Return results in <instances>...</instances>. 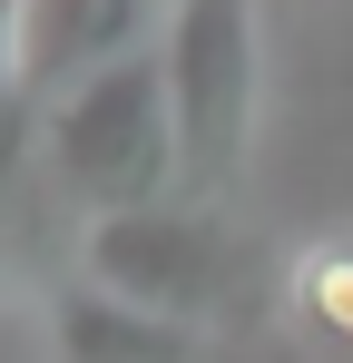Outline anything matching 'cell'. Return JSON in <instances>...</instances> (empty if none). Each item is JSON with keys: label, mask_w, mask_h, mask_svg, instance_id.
I'll list each match as a JSON object with an SVG mask.
<instances>
[{"label": "cell", "mask_w": 353, "mask_h": 363, "mask_svg": "<svg viewBox=\"0 0 353 363\" xmlns=\"http://www.w3.org/2000/svg\"><path fill=\"white\" fill-rule=\"evenodd\" d=\"M40 138H50L59 186L89 196L99 216L157 206L167 177L186 167V147H176V99H167V60H157V50H138V60H118L108 79L50 99V128H40Z\"/></svg>", "instance_id": "cell-1"}, {"label": "cell", "mask_w": 353, "mask_h": 363, "mask_svg": "<svg viewBox=\"0 0 353 363\" xmlns=\"http://www.w3.org/2000/svg\"><path fill=\"white\" fill-rule=\"evenodd\" d=\"M167 99H176V147H186V186H235L245 147H255V0H176L167 20Z\"/></svg>", "instance_id": "cell-2"}, {"label": "cell", "mask_w": 353, "mask_h": 363, "mask_svg": "<svg viewBox=\"0 0 353 363\" xmlns=\"http://www.w3.org/2000/svg\"><path fill=\"white\" fill-rule=\"evenodd\" d=\"M157 0H0V89L30 99H69L89 79H108L118 60L147 50Z\"/></svg>", "instance_id": "cell-3"}, {"label": "cell", "mask_w": 353, "mask_h": 363, "mask_svg": "<svg viewBox=\"0 0 353 363\" xmlns=\"http://www.w3.org/2000/svg\"><path fill=\"white\" fill-rule=\"evenodd\" d=\"M89 285L138 314H167L196 324L206 304L226 295V245L206 216H167V206H138V216H99L89 226Z\"/></svg>", "instance_id": "cell-4"}, {"label": "cell", "mask_w": 353, "mask_h": 363, "mask_svg": "<svg viewBox=\"0 0 353 363\" xmlns=\"http://www.w3.org/2000/svg\"><path fill=\"white\" fill-rule=\"evenodd\" d=\"M50 334H59V363H196V324L138 314V304L99 295L89 275L50 295Z\"/></svg>", "instance_id": "cell-5"}, {"label": "cell", "mask_w": 353, "mask_h": 363, "mask_svg": "<svg viewBox=\"0 0 353 363\" xmlns=\"http://www.w3.org/2000/svg\"><path fill=\"white\" fill-rule=\"evenodd\" d=\"M294 314H304V334L314 344H334V354H353V236H324L294 255Z\"/></svg>", "instance_id": "cell-6"}]
</instances>
